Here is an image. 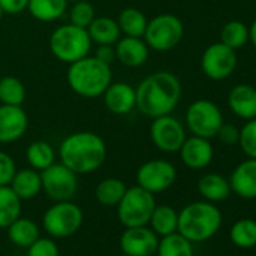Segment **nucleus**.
I'll return each mask as SVG.
<instances>
[{"mask_svg": "<svg viewBox=\"0 0 256 256\" xmlns=\"http://www.w3.org/2000/svg\"><path fill=\"white\" fill-rule=\"evenodd\" d=\"M181 94V82L174 72L157 71L144 78L136 88V108L152 119L170 114L178 106Z\"/></svg>", "mask_w": 256, "mask_h": 256, "instance_id": "obj_1", "label": "nucleus"}, {"mask_svg": "<svg viewBox=\"0 0 256 256\" xmlns=\"http://www.w3.org/2000/svg\"><path fill=\"white\" fill-rule=\"evenodd\" d=\"M60 163L77 175L92 174L100 169L107 157L102 138L92 132H77L66 136L59 146Z\"/></svg>", "mask_w": 256, "mask_h": 256, "instance_id": "obj_2", "label": "nucleus"}, {"mask_svg": "<svg viewBox=\"0 0 256 256\" xmlns=\"http://www.w3.org/2000/svg\"><path fill=\"white\" fill-rule=\"evenodd\" d=\"M222 222V212L212 202H192L178 212L176 232L190 242H204L218 232Z\"/></svg>", "mask_w": 256, "mask_h": 256, "instance_id": "obj_3", "label": "nucleus"}, {"mask_svg": "<svg viewBox=\"0 0 256 256\" xmlns=\"http://www.w3.org/2000/svg\"><path fill=\"white\" fill-rule=\"evenodd\" d=\"M112 78L110 65L89 54L70 64L66 72L68 86L83 98H96L102 95L112 83Z\"/></svg>", "mask_w": 256, "mask_h": 256, "instance_id": "obj_4", "label": "nucleus"}, {"mask_svg": "<svg viewBox=\"0 0 256 256\" xmlns=\"http://www.w3.org/2000/svg\"><path fill=\"white\" fill-rule=\"evenodd\" d=\"M48 46L56 59L65 64H72L89 54L92 40L88 34V29L68 23L58 28L52 34Z\"/></svg>", "mask_w": 256, "mask_h": 256, "instance_id": "obj_5", "label": "nucleus"}, {"mask_svg": "<svg viewBox=\"0 0 256 256\" xmlns=\"http://www.w3.org/2000/svg\"><path fill=\"white\" fill-rule=\"evenodd\" d=\"M156 198L140 186L126 187L125 194L119 200L118 218L125 228L146 226L156 208Z\"/></svg>", "mask_w": 256, "mask_h": 256, "instance_id": "obj_6", "label": "nucleus"}, {"mask_svg": "<svg viewBox=\"0 0 256 256\" xmlns=\"http://www.w3.org/2000/svg\"><path fill=\"white\" fill-rule=\"evenodd\" d=\"M184 36V24L174 14H158L146 24L144 40L156 52H169L175 48Z\"/></svg>", "mask_w": 256, "mask_h": 256, "instance_id": "obj_7", "label": "nucleus"}, {"mask_svg": "<svg viewBox=\"0 0 256 256\" xmlns=\"http://www.w3.org/2000/svg\"><path fill=\"white\" fill-rule=\"evenodd\" d=\"M83 223V211L71 200L54 202L42 216V226L53 238L74 235Z\"/></svg>", "mask_w": 256, "mask_h": 256, "instance_id": "obj_8", "label": "nucleus"}, {"mask_svg": "<svg viewBox=\"0 0 256 256\" xmlns=\"http://www.w3.org/2000/svg\"><path fill=\"white\" fill-rule=\"evenodd\" d=\"M186 122L193 136L212 139L223 124V114L216 102L210 100H196L187 108Z\"/></svg>", "mask_w": 256, "mask_h": 256, "instance_id": "obj_9", "label": "nucleus"}, {"mask_svg": "<svg viewBox=\"0 0 256 256\" xmlns=\"http://www.w3.org/2000/svg\"><path fill=\"white\" fill-rule=\"evenodd\" d=\"M42 192L54 202L71 200L77 192L78 181L77 174L66 168L64 163H53L47 169L41 170Z\"/></svg>", "mask_w": 256, "mask_h": 256, "instance_id": "obj_10", "label": "nucleus"}, {"mask_svg": "<svg viewBox=\"0 0 256 256\" xmlns=\"http://www.w3.org/2000/svg\"><path fill=\"white\" fill-rule=\"evenodd\" d=\"M150 134L152 144L163 152L172 154L178 152L187 139L186 136V128L182 122L170 114L158 116L152 119Z\"/></svg>", "mask_w": 256, "mask_h": 256, "instance_id": "obj_11", "label": "nucleus"}, {"mask_svg": "<svg viewBox=\"0 0 256 256\" xmlns=\"http://www.w3.org/2000/svg\"><path fill=\"white\" fill-rule=\"evenodd\" d=\"M236 64H238L236 52L224 46L223 42H216L208 46L200 59V66L204 74L216 82L230 77L236 70Z\"/></svg>", "mask_w": 256, "mask_h": 256, "instance_id": "obj_12", "label": "nucleus"}, {"mask_svg": "<svg viewBox=\"0 0 256 256\" xmlns=\"http://www.w3.org/2000/svg\"><path fill=\"white\" fill-rule=\"evenodd\" d=\"M138 186L146 192L157 194L170 188L176 180V169L168 160H150L144 163L138 170Z\"/></svg>", "mask_w": 256, "mask_h": 256, "instance_id": "obj_13", "label": "nucleus"}, {"mask_svg": "<svg viewBox=\"0 0 256 256\" xmlns=\"http://www.w3.org/2000/svg\"><path fill=\"white\" fill-rule=\"evenodd\" d=\"M158 235L146 226L125 228L120 235L119 246L122 253L128 256H152L158 247Z\"/></svg>", "mask_w": 256, "mask_h": 256, "instance_id": "obj_14", "label": "nucleus"}, {"mask_svg": "<svg viewBox=\"0 0 256 256\" xmlns=\"http://www.w3.org/2000/svg\"><path fill=\"white\" fill-rule=\"evenodd\" d=\"M29 126V118L22 106L0 104V144L22 139Z\"/></svg>", "mask_w": 256, "mask_h": 256, "instance_id": "obj_15", "label": "nucleus"}, {"mask_svg": "<svg viewBox=\"0 0 256 256\" xmlns=\"http://www.w3.org/2000/svg\"><path fill=\"white\" fill-rule=\"evenodd\" d=\"M106 108L113 114H128L136 107V89L124 82L110 83L102 94Z\"/></svg>", "mask_w": 256, "mask_h": 256, "instance_id": "obj_16", "label": "nucleus"}, {"mask_svg": "<svg viewBox=\"0 0 256 256\" xmlns=\"http://www.w3.org/2000/svg\"><path fill=\"white\" fill-rule=\"evenodd\" d=\"M178 152L181 156L182 163L194 170L205 169L214 157V150L210 139L199 136L187 138Z\"/></svg>", "mask_w": 256, "mask_h": 256, "instance_id": "obj_17", "label": "nucleus"}, {"mask_svg": "<svg viewBox=\"0 0 256 256\" xmlns=\"http://www.w3.org/2000/svg\"><path fill=\"white\" fill-rule=\"evenodd\" d=\"M116 60L128 68H139L150 58V47L144 38L124 36L114 44Z\"/></svg>", "mask_w": 256, "mask_h": 256, "instance_id": "obj_18", "label": "nucleus"}, {"mask_svg": "<svg viewBox=\"0 0 256 256\" xmlns=\"http://www.w3.org/2000/svg\"><path fill=\"white\" fill-rule=\"evenodd\" d=\"M230 190L242 199L256 198V158H247L240 163L229 180Z\"/></svg>", "mask_w": 256, "mask_h": 256, "instance_id": "obj_19", "label": "nucleus"}, {"mask_svg": "<svg viewBox=\"0 0 256 256\" xmlns=\"http://www.w3.org/2000/svg\"><path fill=\"white\" fill-rule=\"evenodd\" d=\"M228 106L230 112L241 119L256 118V88L241 83L230 89L228 96Z\"/></svg>", "mask_w": 256, "mask_h": 256, "instance_id": "obj_20", "label": "nucleus"}, {"mask_svg": "<svg viewBox=\"0 0 256 256\" xmlns=\"http://www.w3.org/2000/svg\"><path fill=\"white\" fill-rule=\"evenodd\" d=\"M10 187L14 190V193L22 200H29L38 196V193L42 190L41 184V174L32 168L17 170Z\"/></svg>", "mask_w": 256, "mask_h": 256, "instance_id": "obj_21", "label": "nucleus"}, {"mask_svg": "<svg viewBox=\"0 0 256 256\" xmlns=\"http://www.w3.org/2000/svg\"><path fill=\"white\" fill-rule=\"evenodd\" d=\"M88 34L92 44L98 46H114L122 35L118 22L110 17H95L88 28Z\"/></svg>", "mask_w": 256, "mask_h": 256, "instance_id": "obj_22", "label": "nucleus"}, {"mask_svg": "<svg viewBox=\"0 0 256 256\" xmlns=\"http://www.w3.org/2000/svg\"><path fill=\"white\" fill-rule=\"evenodd\" d=\"M198 190L205 200L212 204L228 199L232 192L229 181L218 174L204 175L198 182Z\"/></svg>", "mask_w": 256, "mask_h": 256, "instance_id": "obj_23", "label": "nucleus"}, {"mask_svg": "<svg viewBox=\"0 0 256 256\" xmlns=\"http://www.w3.org/2000/svg\"><path fill=\"white\" fill-rule=\"evenodd\" d=\"M68 8V0H29L28 11L40 22L59 20Z\"/></svg>", "mask_w": 256, "mask_h": 256, "instance_id": "obj_24", "label": "nucleus"}, {"mask_svg": "<svg viewBox=\"0 0 256 256\" xmlns=\"http://www.w3.org/2000/svg\"><path fill=\"white\" fill-rule=\"evenodd\" d=\"M118 24L120 29V34L124 36H134V38H144L148 20L145 14L138 8H125L119 12Z\"/></svg>", "mask_w": 256, "mask_h": 256, "instance_id": "obj_25", "label": "nucleus"}, {"mask_svg": "<svg viewBox=\"0 0 256 256\" xmlns=\"http://www.w3.org/2000/svg\"><path fill=\"white\" fill-rule=\"evenodd\" d=\"M22 214V199L10 186H0V229H6Z\"/></svg>", "mask_w": 256, "mask_h": 256, "instance_id": "obj_26", "label": "nucleus"}, {"mask_svg": "<svg viewBox=\"0 0 256 256\" xmlns=\"http://www.w3.org/2000/svg\"><path fill=\"white\" fill-rule=\"evenodd\" d=\"M6 229H8V236L11 242H14L18 247L28 248L32 242H35L40 238V228L30 218L18 217Z\"/></svg>", "mask_w": 256, "mask_h": 256, "instance_id": "obj_27", "label": "nucleus"}, {"mask_svg": "<svg viewBox=\"0 0 256 256\" xmlns=\"http://www.w3.org/2000/svg\"><path fill=\"white\" fill-rule=\"evenodd\" d=\"M150 224L158 236L174 234L178 229V212L169 205H156L150 218Z\"/></svg>", "mask_w": 256, "mask_h": 256, "instance_id": "obj_28", "label": "nucleus"}, {"mask_svg": "<svg viewBox=\"0 0 256 256\" xmlns=\"http://www.w3.org/2000/svg\"><path fill=\"white\" fill-rule=\"evenodd\" d=\"M26 158L32 169L41 172L52 166L56 160V152L53 146L46 140H35L26 150Z\"/></svg>", "mask_w": 256, "mask_h": 256, "instance_id": "obj_29", "label": "nucleus"}, {"mask_svg": "<svg viewBox=\"0 0 256 256\" xmlns=\"http://www.w3.org/2000/svg\"><path fill=\"white\" fill-rule=\"evenodd\" d=\"M126 192V186L119 178H106L95 188L96 200L104 206H116Z\"/></svg>", "mask_w": 256, "mask_h": 256, "instance_id": "obj_30", "label": "nucleus"}, {"mask_svg": "<svg viewBox=\"0 0 256 256\" xmlns=\"http://www.w3.org/2000/svg\"><path fill=\"white\" fill-rule=\"evenodd\" d=\"M193 242L184 238L181 234L174 232L162 236L157 247V256H194Z\"/></svg>", "mask_w": 256, "mask_h": 256, "instance_id": "obj_31", "label": "nucleus"}, {"mask_svg": "<svg viewBox=\"0 0 256 256\" xmlns=\"http://www.w3.org/2000/svg\"><path fill=\"white\" fill-rule=\"evenodd\" d=\"M26 100V88L23 82L14 76L0 78V104L23 106Z\"/></svg>", "mask_w": 256, "mask_h": 256, "instance_id": "obj_32", "label": "nucleus"}, {"mask_svg": "<svg viewBox=\"0 0 256 256\" xmlns=\"http://www.w3.org/2000/svg\"><path fill=\"white\" fill-rule=\"evenodd\" d=\"M230 241L241 248H250L256 246V220L241 218L235 222L229 232Z\"/></svg>", "mask_w": 256, "mask_h": 256, "instance_id": "obj_33", "label": "nucleus"}, {"mask_svg": "<svg viewBox=\"0 0 256 256\" xmlns=\"http://www.w3.org/2000/svg\"><path fill=\"white\" fill-rule=\"evenodd\" d=\"M220 42L230 47L235 52L238 48L244 47L248 42L247 24L242 22H238V20H232V22L226 23L220 32Z\"/></svg>", "mask_w": 256, "mask_h": 256, "instance_id": "obj_34", "label": "nucleus"}, {"mask_svg": "<svg viewBox=\"0 0 256 256\" xmlns=\"http://www.w3.org/2000/svg\"><path fill=\"white\" fill-rule=\"evenodd\" d=\"M94 18H95V10L86 0H77L70 10V20L71 24L74 26L88 29L89 24L94 22Z\"/></svg>", "mask_w": 256, "mask_h": 256, "instance_id": "obj_35", "label": "nucleus"}, {"mask_svg": "<svg viewBox=\"0 0 256 256\" xmlns=\"http://www.w3.org/2000/svg\"><path fill=\"white\" fill-rule=\"evenodd\" d=\"M238 145L248 158H256V118L248 119L240 130Z\"/></svg>", "mask_w": 256, "mask_h": 256, "instance_id": "obj_36", "label": "nucleus"}, {"mask_svg": "<svg viewBox=\"0 0 256 256\" xmlns=\"http://www.w3.org/2000/svg\"><path fill=\"white\" fill-rule=\"evenodd\" d=\"M28 256H59V247L53 238H38L28 247Z\"/></svg>", "mask_w": 256, "mask_h": 256, "instance_id": "obj_37", "label": "nucleus"}, {"mask_svg": "<svg viewBox=\"0 0 256 256\" xmlns=\"http://www.w3.org/2000/svg\"><path fill=\"white\" fill-rule=\"evenodd\" d=\"M16 172L17 166L14 158L10 154L0 151V186H10Z\"/></svg>", "mask_w": 256, "mask_h": 256, "instance_id": "obj_38", "label": "nucleus"}, {"mask_svg": "<svg viewBox=\"0 0 256 256\" xmlns=\"http://www.w3.org/2000/svg\"><path fill=\"white\" fill-rule=\"evenodd\" d=\"M216 138H218V140L228 146H234L238 144L240 140V128L235 126L234 124H226L223 122L222 126L218 128V132L216 134Z\"/></svg>", "mask_w": 256, "mask_h": 256, "instance_id": "obj_39", "label": "nucleus"}, {"mask_svg": "<svg viewBox=\"0 0 256 256\" xmlns=\"http://www.w3.org/2000/svg\"><path fill=\"white\" fill-rule=\"evenodd\" d=\"M29 0H0V8H2L4 14L17 16L28 10Z\"/></svg>", "mask_w": 256, "mask_h": 256, "instance_id": "obj_40", "label": "nucleus"}, {"mask_svg": "<svg viewBox=\"0 0 256 256\" xmlns=\"http://www.w3.org/2000/svg\"><path fill=\"white\" fill-rule=\"evenodd\" d=\"M95 58H98L101 62H104L107 65H112V62L116 60L114 46H98Z\"/></svg>", "mask_w": 256, "mask_h": 256, "instance_id": "obj_41", "label": "nucleus"}, {"mask_svg": "<svg viewBox=\"0 0 256 256\" xmlns=\"http://www.w3.org/2000/svg\"><path fill=\"white\" fill-rule=\"evenodd\" d=\"M248 41L253 44L254 50H256V20L250 24L248 28Z\"/></svg>", "mask_w": 256, "mask_h": 256, "instance_id": "obj_42", "label": "nucleus"}, {"mask_svg": "<svg viewBox=\"0 0 256 256\" xmlns=\"http://www.w3.org/2000/svg\"><path fill=\"white\" fill-rule=\"evenodd\" d=\"M2 17H4V11H2V8H0V22H2Z\"/></svg>", "mask_w": 256, "mask_h": 256, "instance_id": "obj_43", "label": "nucleus"}, {"mask_svg": "<svg viewBox=\"0 0 256 256\" xmlns=\"http://www.w3.org/2000/svg\"><path fill=\"white\" fill-rule=\"evenodd\" d=\"M118 256H128V254H125V253H120V254H118Z\"/></svg>", "mask_w": 256, "mask_h": 256, "instance_id": "obj_44", "label": "nucleus"}, {"mask_svg": "<svg viewBox=\"0 0 256 256\" xmlns=\"http://www.w3.org/2000/svg\"><path fill=\"white\" fill-rule=\"evenodd\" d=\"M68 2H77V0H68Z\"/></svg>", "mask_w": 256, "mask_h": 256, "instance_id": "obj_45", "label": "nucleus"}]
</instances>
